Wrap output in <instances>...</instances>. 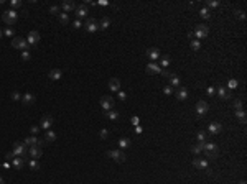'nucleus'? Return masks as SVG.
<instances>
[{"mask_svg":"<svg viewBox=\"0 0 247 184\" xmlns=\"http://www.w3.org/2000/svg\"><path fill=\"white\" fill-rule=\"evenodd\" d=\"M203 148H204V143H196L191 146V151H193L194 154H199L201 151H203Z\"/></svg>","mask_w":247,"mask_h":184,"instance_id":"nucleus-30","label":"nucleus"},{"mask_svg":"<svg viewBox=\"0 0 247 184\" xmlns=\"http://www.w3.org/2000/svg\"><path fill=\"white\" fill-rule=\"evenodd\" d=\"M130 145H132V141H130V138H127V137H122L120 140H119V148H120V150L128 148Z\"/></svg>","mask_w":247,"mask_h":184,"instance_id":"nucleus-26","label":"nucleus"},{"mask_svg":"<svg viewBox=\"0 0 247 184\" xmlns=\"http://www.w3.org/2000/svg\"><path fill=\"white\" fill-rule=\"evenodd\" d=\"M170 56H161V59H160V66H163V68H168L170 66Z\"/></svg>","mask_w":247,"mask_h":184,"instance_id":"nucleus-34","label":"nucleus"},{"mask_svg":"<svg viewBox=\"0 0 247 184\" xmlns=\"http://www.w3.org/2000/svg\"><path fill=\"white\" fill-rule=\"evenodd\" d=\"M163 92H165V95H171V94L175 92V89L171 87V85H166V87L163 89Z\"/></svg>","mask_w":247,"mask_h":184,"instance_id":"nucleus-39","label":"nucleus"},{"mask_svg":"<svg viewBox=\"0 0 247 184\" xmlns=\"http://www.w3.org/2000/svg\"><path fill=\"white\" fill-rule=\"evenodd\" d=\"M203 151L206 153V158H211V160H214V158L217 156V153H219V150H217V145L216 143H204V148Z\"/></svg>","mask_w":247,"mask_h":184,"instance_id":"nucleus-2","label":"nucleus"},{"mask_svg":"<svg viewBox=\"0 0 247 184\" xmlns=\"http://www.w3.org/2000/svg\"><path fill=\"white\" fill-rule=\"evenodd\" d=\"M207 110H209V105H207V102L204 100H199L196 104V114L199 115V117H203V115L207 114Z\"/></svg>","mask_w":247,"mask_h":184,"instance_id":"nucleus-8","label":"nucleus"},{"mask_svg":"<svg viewBox=\"0 0 247 184\" xmlns=\"http://www.w3.org/2000/svg\"><path fill=\"white\" fill-rule=\"evenodd\" d=\"M206 94L207 95H214V94H216V89H214L213 85H209V87L206 89Z\"/></svg>","mask_w":247,"mask_h":184,"instance_id":"nucleus-45","label":"nucleus"},{"mask_svg":"<svg viewBox=\"0 0 247 184\" xmlns=\"http://www.w3.org/2000/svg\"><path fill=\"white\" fill-rule=\"evenodd\" d=\"M207 131L213 135H217L222 131V123H219V122H211L209 127H207Z\"/></svg>","mask_w":247,"mask_h":184,"instance_id":"nucleus-14","label":"nucleus"},{"mask_svg":"<svg viewBox=\"0 0 247 184\" xmlns=\"http://www.w3.org/2000/svg\"><path fill=\"white\" fill-rule=\"evenodd\" d=\"M53 125V117L51 115H45V117L41 118V122H40V128L41 130H49Z\"/></svg>","mask_w":247,"mask_h":184,"instance_id":"nucleus-11","label":"nucleus"},{"mask_svg":"<svg viewBox=\"0 0 247 184\" xmlns=\"http://www.w3.org/2000/svg\"><path fill=\"white\" fill-rule=\"evenodd\" d=\"M3 35L8 36V38H13V30H12V28H7L5 31H3Z\"/></svg>","mask_w":247,"mask_h":184,"instance_id":"nucleus-46","label":"nucleus"},{"mask_svg":"<svg viewBox=\"0 0 247 184\" xmlns=\"http://www.w3.org/2000/svg\"><path fill=\"white\" fill-rule=\"evenodd\" d=\"M49 79H51V81H59V79L63 77V71L61 69H58V68H54V69H51V71H49Z\"/></svg>","mask_w":247,"mask_h":184,"instance_id":"nucleus-21","label":"nucleus"},{"mask_svg":"<svg viewBox=\"0 0 247 184\" xmlns=\"http://www.w3.org/2000/svg\"><path fill=\"white\" fill-rule=\"evenodd\" d=\"M104 115H105V118H109V120H117L119 118V112L117 110H107V112H104Z\"/></svg>","mask_w":247,"mask_h":184,"instance_id":"nucleus-28","label":"nucleus"},{"mask_svg":"<svg viewBox=\"0 0 247 184\" xmlns=\"http://www.w3.org/2000/svg\"><path fill=\"white\" fill-rule=\"evenodd\" d=\"M2 20L5 25L12 26V25H15L16 20H18V13H16L15 10H7V12L2 13Z\"/></svg>","mask_w":247,"mask_h":184,"instance_id":"nucleus-1","label":"nucleus"},{"mask_svg":"<svg viewBox=\"0 0 247 184\" xmlns=\"http://www.w3.org/2000/svg\"><path fill=\"white\" fill-rule=\"evenodd\" d=\"M236 118L240 123H246V112L244 110H236Z\"/></svg>","mask_w":247,"mask_h":184,"instance_id":"nucleus-31","label":"nucleus"},{"mask_svg":"<svg viewBox=\"0 0 247 184\" xmlns=\"http://www.w3.org/2000/svg\"><path fill=\"white\" fill-rule=\"evenodd\" d=\"M216 92H217V95H219L221 99H229L231 97V91H229V89H226V87H219Z\"/></svg>","mask_w":247,"mask_h":184,"instance_id":"nucleus-25","label":"nucleus"},{"mask_svg":"<svg viewBox=\"0 0 247 184\" xmlns=\"http://www.w3.org/2000/svg\"><path fill=\"white\" fill-rule=\"evenodd\" d=\"M132 125H138V117H132Z\"/></svg>","mask_w":247,"mask_h":184,"instance_id":"nucleus-54","label":"nucleus"},{"mask_svg":"<svg viewBox=\"0 0 247 184\" xmlns=\"http://www.w3.org/2000/svg\"><path fill=\"white\" fill-rule=\"evenodd\" d=\"M81 26H82V22H81V20H76V22H74V28H81Z\"/></svg>","mask_w":247,"mask_h":184,"instance_id":"nucleus-53","label":"nucleus"},{"mask_svg":"<svg viewBox=\"0 0 247 184\" xmlns=\"http://www.w3.org/2000/svg\"><path fill=\"white\" fill-rule=\"evenodd\" d=\"M237 13H239V18H240V20H244V18H246V15H244V12H236V15H237Z\"/></svg>","mask_w":247,"mask_h":184,"instance_id":"nucleus-55","label":"nucleus"},{"mask_svg":"<svg viewBox=\"0 0 247 184\" xmlns=\"http://www.w3.org/2000/svg\"><path fill=\"white\" fill-rule=\"evenodd\" d=\"M145 56L153 59V61H157V59L160 58V51H158V48H148L147 51H145Z\"/></svg>","mask_w":247,"mask_h":184,"instance_id":"nucleus-18","label":"nucleus"},{"mask_svg":"<svg viewBox=\"0 0 247 184\" xmlns=\"http://www.w3.org/2000/svg\"><path fill=\"white\" fill-rule=\"evenodd\" d=\"M217 5H219V2H207V7H206V8L209 10L211 7H217Z\"/></svg>","mask_w":247,"mask_h":184,"instance_id":"nucleus-49","label":"nucleus"},{"mask_svg":"<svg viewBox=\"0 0 247 184\" xmlns=\"http://www.w3.org/2000/svg\"><path fill=\"white\" fill-rule=\"evenodd\" d=\"M239 184H246V181H240V183Z\"/></svg>","mask_w":247,"mask_h":184,"instance_id":"nucleus-57","label":"nucleus"},{"mask_svg":"<svg viewBox=\"0 0 247 184\" xmlns=\"http://www.w3.org/2000/svg\"><path fill=\"white\" fill-rule=\"evenodd\" d=\"M99 135H101V138L104 140V138H107V137H109V130H107V128H102V130H101V133H99Z\"/></svg>","mask_w":247,"mask_h":184,"instance_id":"nucleus-42","label":"nucleus"},{"mask_svg":"<svg viewBox=\"0 0 247 184\" xmlns=\"http://www.w3.org/2000/svg\"><path fill=\"white\" fill-rule=\"evenodd\" d=\"M61 8L64 10V13H69V12H72V10H76V3L71 2V0H64V2L61 3Z\"/></svg>","mask_w":247,"mask_h":184,"instance_id":"nucleus-19","label":"nucleus"},{"mask_svg":"<svg viewBox=\"0 0 247 184\" xmlns=\"http://www.w3.org/2000/svg\"><path fill=\"white\" fill-rule=\"evenodd\" d=\"M109 89H110L112 92H119L120 91V81H119L117 77H112L110 81H109Z\"/></svg>","mask_w":247,"mask_h":184,"instance_id":"nucleus-20","label":"nucleus"},{"mask_svg":"<svg viewBox=\"0 0 247 184\" xmlns=\"http://www.w3.org/2000/svg\"><path fill=\"white\" fill-rule=\"evenodd\" d=\"M30 131H31V133H33V137H35V135L40 131V127H38V125H33V127L30 128Z\"/></svg>","mask_w":247,"mask_h":184,"instance_id":"nucleus-47","label":"nucleus"},{"mask_svg":"<svg viewBox=\"0 0 247 184\" xmlns=\"http://www.w3.org/2000/svg\"><path fill=\"white\" fill-rule=\"evenodd\" d=\"M49 12H51L53 15H59V13H61L59 12V7H56V5H53L51 8H49Z\"/></svg>","mask_w":247,"mask_h":184,"instance_id":"nucleus-41","label":"nucleus"},{"mask_svg":"<svg viewBox=\"0 0 247 184\" xmlns=\"http://www.w3.org/2000/svg\"><path fill=\"white\" fill-rule=\"evenodd\" d=\"M84 28L87 30L89 33H94V31H97V30H99V23L96 22L94 18H87V20H86V23H84Z\"/></svg>","mask_w":247,"mask_h":184,"instance_id":"nucleus-9","label":"nucleus"},{"mask_svg":"<svg viewBox=\"0 0 247 184\" xmlns=\"http://www.w3.org/2000/svg\"><path fill=\"white\" fill-rule=\"evenodd\" d=\"M10 5H12V10H13V8L22 7V2H20V0H12V2H10Z\"/></svg>","mask_w":247,"mask_h":184,"instance_id":"nucleus-40","label":"nucleus"},{"mask_svg":"<svg viewBox=\"0 0 247 184\" xmlns=\"http://www.w3.org/2000/svg\"><path fill=\"white\" fill-rule=\"evenodd\" d=\"M22 59H25V61H28V59H30V51H28V49L22 51Z\"/></svg>","mask_w":247,"mask_h":184,"instance_id":"nucleus-43","label":"nucleus"},{"mask_svg":"<svg viewBox=\"0 0 247 184\" xmlns=\"http://www.w3.org/2000/svg\"><path fill=\"white\" fill-rule=\"evenodd\" d=\"M234 108H236V110H242V100H236V102H234Z\"/></svg>","mask_w":247,"mask_h":184,"instance_id":"nucleus-44","label":"nucleus"},{"mask_svg":"<svg viewBox=\"0 0 247 184\" xmlns=\"http://www.w3.org/2000/svg\"><path fill=\"white\" fill-rule=\"evenodd\" d=\"M207 35H209V28H207V25H198L196 28H194V36H196L198 41L203 39V38H206Z\"/></svg>","mask_w":247,"mask_h":184,"instance_id":"nucleus-5","label":"nucleus"},{"mask_svg":"<svg viewBox=\"0 0 247 184\" xmlns=\"http://www.w3.org/2000/svg\"><path fill=\"white\" fill-rule=\"evenodd\" d=\"M23 143L28 145V146H35V145H38V138H36V137H26Z\"/></svg>","mask_w":247,"mask_h":184,"instance_id":"nucleus-29","label":"nucleus"},{"mask_svg":"<svg viewBox=\"0 0 247 184\" xmlns=\"http://www.w3.org/2000/svg\"><path fill=\"white\" fill-rule=\"evenodd\" d=\"M199 15L203 16V18H206V20H207V18L211 16V13H209V10H207L206 7H204V8H201V10H199Z\"/></svg>","mask_w":247,"mask_h":184,"instance_id":"nucleus-37","label":"nucleus"},{"mask_svg":"<svg viewBox=\"0 0 247 184\" xmlns=\"http://www.w3.org/2000/svg\"><path fill=\"white\" fill-rule=\"evenodd\" d=\"M119 99H120V100H125V99H127V94H125V92H120V91H119Z\"/></svg>","mask_w":247,"mask_h":184,"instance_id":"nucleus-52","label":"nucleus"},{"mask_svg":"<svg viewBox=\"0 0 247 184\" xmlns=\"http://www.w3.org/2000/svg\"><path fill=\"white\" fill-rule=\"evenodd\" d=\"M229 87H231V89L237 87V81H236V79H232V81H229Z\"/></svg>","mask_w":247,"mask_h":184,"instance_id":"nucleus-50","label":"nucleus"},{"mask_svg":"<svg viewBox=\"0 0 247 184\" xmlns=\"http://www.w3.org/2000/svg\"><path fill=\"white\" fill-rule=\"evenodd\" d=\"M109 25H110V20H109V18H102L101 23H99V28L105 30V28H109Z\"/></svg>","mask_w":247,"mask_h":184,"instance_id":"nucleus-35","label":"nucleus"},{"mask_svg":"<svg viewBox=\"0 0 247 184\" xmlns=\"http://www.w3.org/2000/svg\"><path fill=\"white\" fill-rule=\"evenodd\" d=\"M28 156L31 158V160H38V158H41V148L40 146H30V151H28Z\"/></svg>","mask_w":247,"mask_h":184,"instance_id":"nucleus-15","label":"nucleus"},{"mask_svg":"<svg viewBox=\"0 0 247 184\" xmlns=\"http://www.w3.org/2000/svg\"><path fill=\"white\" fill-rule=\"evenodd\" d=\"M193 166L198 168V169H207V160H204V158H194Z\"/></svg>","mask_w":247,"mask_h":184,"instance_id":"nucleus-16","label":"nucleus"},{"mask_svg":"<svg viewBox=\"0 0 247 184\" xmlns=\"http://www.w3.org/2000/svg\"><path fill=\"white\" fill-rule=\"evenodd\" d=\"M43 140H45L46 143H51V141H54V140H56V133L51 130V128H49V130H46V131H45V138H43Z\"/></svg>","mask_w":247,"mask_h":184,"instance_id":"nucleus-23","label":"nucleus"},{"mask_svg":"<svg viewBox=\"0 0 247 184\" xmlns=\"http://www.w3.org/2000/svg\"><path fill=\"white\" fill-rule=\"evenodd\" d=\"M13 156H18V158H26V145L25 143H13Z\"/></svg>","mask_w":247,"mask_h":184,"instance_id":"nucleus-3","label":"nucleus"},{"mask_svg":"<svg viewBox=\"0 0 247 184\" xmlns=\"http://www.w3.org/2000/svg\"><path fill=\"white\" fill-rule=\"evenodd\" d=\"M145 71H147L148 74H160V72H161V68L157 64V62L151 61V62H148V64L145 66Z\"/></svg>","mask_w":247,"mask_h":184,"instance_id":"nucleus-13","label":"nucleus"},{"mask_svg":"<svg viewBox=\"0 0 247 184\" xmlns=\"http://www.w3.org/2000/svg\"><path fill=\"white\" fill-rule=\"evenodd\" d=\"M12 46H13V48H16V49H22V51L28 49V43H26V39L22 38V36H13Z\"/></svg>","mask_w":247,"mask_h":184,"instance_id":"nucleus-4","label":"nucleus"},{"mask_svg":"<svg viewBox=\"0 0 247 184\" xmlns=\"http://www.w3.org/2000/svg\"><path fill=\"white\" fill-rule=\"evenodd\" d=\"M35 100H36V97L31 94V92H26V94H23V95H22V104H23V105H26V107L33 105V104H35Z\"/></svg>","mask_w":247,"mask_h":184,"instance_id":"nucleus-12","label":"nucleus"},{"mask_svg":"<svg viewBox=\"0 0 247 184\" xmlns=\"http://www.w3.org/2000/svg\"><path fill=\"white\" fill-rule=\"evenodd\" d=\"M0 36H2V31H0Z\"/></svg>","mask_w":247,"mask_h":184,"instance_id":"nucleus-58","label":"nucleus"},{"mask_svg":"<svg viewBox=\"0 0 247 184\" xmlns=\"http://www.w3.org/2000/svg\"><path fill=\"white\" fill-rule=\"evenodd\" d=\"M0 184H5V181H3V177H0Z\"/></svg>","mask_w":247,"mask_h":184,"instance_id":"nucleus-56","label":"nucleus"},{"mask_svg":"<svg viewBox=\"0 0 247 184\" xmlns=\"http://www.w3.org/2000/svg\"><path fill=\"white\" fill-rule=\"evenodd\" d=\"M58 20H59V23H61V25H66V23L69 22V16H68V13H64V12H61L58 15Z\"/></svg>","mask_w":247,"mask_h":184,"instance_id":"nucleus-32","label":"nucleus"},{"mask_svg":"<svg viewBox=\"0 0 247 184\" xmlns=\"http://www.w3.org/2000/svg\"><path fill=\"white\" fill-rule=\"evenodd\" d=\"M101 107H102L104 112L112 110V108H114V99H112L110 95H102L101 97Z\"/></svg>","mask_w":247,"mask_h":184,"instance_id":"nucleus-7","label":"nucleus"},{"mask_svg":"<svg viewBox=\"0 0 247 184\" xmlns=\"http://www.w3.org/2000/svg\"><path fill=\"white\" fill-rule=\"evenodd\" d=\"M28 166H30V169H38V168H40V163H38L36 160H30Z\"/></svg>","mask_w":247,"mask_h":184,"instance_id":"nucleus-38","label":"nucleus"},{"mask_svg":"<svg viewBox=\"0 0 247 184\" xmlns=\"http://www.w3.org/2000/svg\"><path fill=\"white\" fill-rule=\"evenodd\" d=\"M12 166L15 168V169H22V168H23V158L13 156V160H12Z\"/></svg>","mask_w":247,"mask_h":184,"instance_id":"nucleus-27","label":"nucleus"},{"mask_svg":"<svg viewBox=\"0 0 247 184\" xmlns=\"http://www.w3.org/2000/svg\"><path fill=\"white\" fill-rule=\"evenodd\" d=\"M175 94H176L178 100H184V99H188V89L186 87H178V91L175 92Z\"/></svg>","mask_w":247,"mask_h":184,"instance_id":"nucleus-22","label":"nucleus"},{"mask_svg":"<svg viewBox=\"0 0 247 184\" xmlns=\"http://www.w3.org/2000/svg\"><path fill=\"white\" fill-rule=\"evenodd\" d=\"M40 39H41V36H40L38 31H30L28 36H26V43H28V45H31V46L38 45Z\"/></svg>","mask_w":247,"mask_h":184,"instance_id":"nucleus-10","label":"nucleus"},{"mask_svg":"<svg viewBox=\"0 0 247 184\" xmlns=\"http://www.w3.org/2000/svg\"><path fill=\"white\" fill-rule=\"evenodd\" d=\"M74 12H76V16H78V20H79V18H82V16H87L89 10H87V5H78Z\"/></svg>","mask_w":247,"mask_h":184,"instance_id":"nucleus-17","label":"nucleus"},{"mask_svg":"<svg viewBox=\"0 0 247 184\" xmlns=\"http://www.w3.org/2000/svg\"><path fill=\"white\" fill-rule=\"evenodd\" d=\"M161 76H163V77H168V76H170V71H168V69H161V72H160Z\"/></svg>","mask_w":247,"mask_h":184,"instance_id":"nucleus-51","label":"nucleus"},{"mask_svg":"<svg viewBox=\"0 0 247 184\" xmlns=\"http://www.w3.org/2000/svg\"><path fill=\"white\" fill-rule=\"evenodd\" d=\"M107 156L112 158L114 161H117V163H124L125 161V153L122 150H110L107 151Z\"/></svg>","mask_w":247,"mask_h":184,"instance_id":"nucleus-6","label":"nucleus"},{"mask_svg":"<svg viewBox=\"0 0 247 184\" xmlns=\"http://www.w3.org/2000/svg\"><path fill=\"white\" fill-rule=\"evenodd\" d=\"M12 99L13 100H20V99H22V95H20V92H12Z\"/></svg>","mask_w":247,"mask_h":184,"instance_id":"nucleus-48","label":"nucleus"},{"mask_svg":"<svg viewBox=\"0 0 247 184\" xmlns=\"http://www.w3.org/2000/svg\"><path fill=\"white\" fill-rule=\"evenodd\" d=\"M199 48H201V43L198 41V39H191V49H193V51H198Z\"/></svg>","mask_w":247,"mask_h":184,"instance_id":"nucleus-36","label":"nucleus"},{"mask_svg":"<svg viewBox=\"0 0 247 184\" xmlns=\"http://www.w3.org/2000/svg\"><path fill=\"white\" fill-rule=\"evenodd\" d=\"M206 137H207V133H206V131H198V133H196L198 143H206Z\"/></svg>","mask_w":247,"mask_h":184,"instance_id":"nucleus-33","label":"nucleus"},{"mask_svg":"<svg viewBox=\"0 0 247 184\" xmlns=\"http://www.w3.org/2000/svg\"><path fill=\"white\" fill-rule=\"evenodd\" d=\"M168 81H170L171 87H178V85H180V76L178 74H170L168 76Z\"/></svg>","mask_w":247,"mask_h":184,"instance_id":"nucleus-24","label":"nucleus"}]
</instances>
